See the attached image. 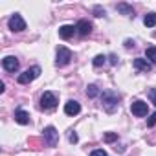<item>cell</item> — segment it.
<instances>
[{"label":"cell","mask_w":156,"mask_h":156,"mask_svg":"<svg viewBox=\"0 0 156 156\" xmlns=\"http://www.w3.org/2000/svg\"><path fill=\"white\" fill-rule=\"evenodd\" d=\"M107 62V57L105 55H96L94 57V66H103Z\"/></svg>","instance_id":"16"},{"label":"cell","mask_w":156,"mask_h":156,"mask_svg":"<svg viewBox=\"0 0 156 156\" xmlns=\"http://www.w3.org/2000/svg\"><path fill=\"white\" fill-rule=\"evenodd\" d=\"M41 107L46 108V110L55 108V107H57V96L51 94V92H44V94L41 96Z\"/></svg>","instance_id":"4"},{"label":"cell","mask_w":156,"mask_h":156,"mask_svg":"<svg viewBox=\"0 0 156 156\" xmlns=\"http://www.w3.org/2000/svg\"><path fill=\"white\" fill-rule=\"evenodd\" d=\"M147 125H149V127H154V125H156V112H154V114L147 119Z\"/></svg>","instance_id":"21"},{"label":"cell","mask_w":156,"mask_h":156,"mask_svg":"<svg viewBox=\"0 0 156 156\" xmlns=\"http://www.w3.org/2000/svg\"><path fill=\"white\" fill-rule=\"evenodd\" d=\"M8 26H9L11 31H24V30H26V22H24V19H22L20 15H17V13L8 20Z\"/></svg>","instance_id":"5"},{"label":"cell","mask_w":156,"mask_h":156,"mask_svg":"<svg viewBox=\"0 0 156 156\" xmlns=\"http://www.w3.org/2000/svg\"><path fill=\"white\" fill-rule=\"evenodd\" d=\"M134 68H138L140 72H151V62L143 57H138L134 59Z\"/></svg>","instance_id":"12"},{"label":"cell","mask_w":156,"mask_h":156,"mask_svg":"<svg viewBox=\"0 0 156 156\" xmlns=\"http://www.w3.org/2000/svg\"><path fill=\"white\" fill-rule=\"evenodd\" d=\"M79 112H81V105L77 103V101H73V99L64 105V114L66 116H77Z\"/></svg>","instance_id":"9"},{"label":"cell","mask_w":156,"mask_h":156,"mask_svg":"<svg viewBox=\"0 0 156 156\" xmlns=\"http://www.w3.org/2000/svg\"><path fill=\"white\" fill-rule=\"evenodd\" d=\"M103 107H105L107 112H114L118 108V96L114 92H110V90L105 92L103 94Z\"/></svg>","instance_id":"2"},{"label":"cell","mask_w":156,"mask_h":156,"mask_svg":"<svg viewBox=\"0 0 156 156\" xmlns=\"http://www.w3.org/2000/svg\"><path fill=\"white\" fill-rule=\"evenodd\" d=\"M87 94H88V98H96V96L99 94V90H98L96 85H90V87L87 88Z\"/></svg>","instance_id":"17"},{"label":"cell","mask_w":156,"mask_h":156,"mask_svg":"<svg viewBox=\"0 0 156 156\" xmlns=\"http://www.w3.org/2000/svg\"><path fill=\"white\" fill-rule=\"evenodd\" d=\"M94 11H96V17H103V15H105V9H101L99 6H98V8H96Z\"/></svg>","instance_id":"23"},{"label":"cell","mask_w":156,"mask_h":156,"mask_svg":"<svg viewBox=\"0 0 156 156\" xmlns=\"http://www.w3.org/2000/svg\"><path fill=\"white\" fill-rule=\"evenodd\" d=\"M145 55H147V59L151 62H156V46H149L147 51H145Z\"/></svg>","instance_id":"15"},{"label":"cell","mask_w":156,"mask_h":156,"mask_svg":"<svg viewBox=\"0 0 156 156\" xmlns=\"http://www.w3.org/2000/svg\"><path fill=\"white\" fill-rule=\"evenodd\" d=\"M143 24H145L147 28L156 26V13H147V15H145V19H143Z\"/></svg>","instance_id":"14"},{"label":"cell","mask_w":156,"mask_h":156,"mask_svg":"<svg viewBox=\"0 0 156 156\" xmlns=\"http://www.w3.org/2000/svg\"><path fill=\"white\" fill-rule=\"evenodd\" d=\"M149 98H151V103L156 105V88H151L149 90Z\"/></svg>","instance_id":"19"},{"label":"cell","mask_w":156,"mask_h":156,"mask_svg":"<svg viewBox=\"0 0 156 156\" xmlns=\"http://www.w3.org/2000/svg\"><path fill=\"white\" fill-rule=\"evenodd\" d=\"M68 140H70L72 143H75V141H77V134H75V132H72V134L68 136Z\"/></svg>","instance_id":"24"},{"label":"cell","mask_w":156,"mask_h":156,"mask_svg":"<svg viewBox=\"0 0 156 156\" xmlns=\"http://www.w3.org/2000/svg\"><path fill=\"white\" fill-rule=\"evenodd\" d=\"M72 51L68 50V48H64V46H59L57 48V61H55V64L57 66H66L70 61H72Z\"/></svg>","instance_id":"3"},{"label":"cell","mask_w":156,"mask_h":156,"mask_svg":"<svg viewBox=\"0 0 156 156\" xmlns=\"http://www.w3.org/2000/svg\"><path fill=\"white\" fill-rule=\"evenodd\" d=\"M110 62H112V64H116V62H118V61H116V55H110Z\"/></svg>","instance_id":"25"},{"label":"cell","mask_w":156,"mask_h":156,"mask_svg":"<svg viewBox=\"0 0 156 156\" xmlns=\"http://www.w3.org/2000/svg\"><path fill=\"white\" fill-rule=\"evenodd\" d=\"M118 9H119V11H123V13H127V15H134V9H132V8H129V6H125V4H119V6H118Z\"/></svg>","instance_id":"18"},{"label":"cell","mask_w":156,"mask_h":156,"mask_svg":"<svg viewBox=\"0 0 156 156\" xmlns=\"http://www.w3.org/2000/svg\"><path fill=\"white\" fill-rule=\"evenodd\" d=\"M75 31H77L75 26H72V24H64V26L59 28V37H61V39H70V37H73Z\"/></svg>","instance_id":"10"},{"label":"cell","mask_w":156,"mask_h":156,"mask_svg":"<svg viewBox=\"0 0 156 156\" xmlns=\"http://www.w3.org/2000/svg\"><path fill=\"white\" fill-rule=\"evenodd\" d=\"M118 138V134H112V132H107L105 134V141H114Z\"/></svg>","instance_id":"20"},{"label":"cell","mask_w":156,"mask_h":156,"mask_svg":"<svg viewBox=\"0 0 156 156\" xmlns=\"http://www.w3.org/2000/svg\"><path fill=\"white\" fill-rule=\"evenodd\" d=\"M2 66H4V70H8V72H17V70H19V61H17L13 55H8V57L2 59Z\"/></svg>","instance_id":"8"},{"label":"cell","mask_w":156,"mask_h":156,"mask_svg":"<svg viewBox=\"0 0 156 156\" xmlns=\"http://www.w3.org/2000/svg\"><path fill=\"white\" fill-rule=\"evenodd\" d=\"M15 121L20 123V125H28V123H30V114H28L26 110L19 108V110H15Z\"/></svg>","instance_id":"13"},{"label":"cell","mask_w":156,"mask_h":156,"mask_svg":"<svg viewBox=\"0 0 156 156\" xmlns=\"http://www.w3.org/2000/svg\"><path fill=\"white\" fill-rule=\"evenodd\" d=\"M130 110H132L134 116L141 118V116H147V110H149V108H147V103H145V101H140V99H138V101H134V103L130 105Z\"/></svg>","instance_id":"7"},{"label":"cell","mask_w":156,"mask_h":156,"mask_svg":"<svg viewBox=\"0 0 156 156\" xmlns=\"http://www.w3.org/2000/svg\"><path fill=\"white\" fill-rule=\"evenodd\" d=\"M75 28H77V33H79V35H83V37L90 35V31H92V24H90L88 20H79Z\"/></svg>","instance_id":"11"},{"label":"cell","mask_w":156,"mask_h":156,"mask_svg":"<svg viewBox=\"0 0 156 156\" xmlns=\"http://www.w3.org/2000/svg\"><path fill=\"white\" fill-rule=\"evenodd\" d=\"M39 75H41V68H39V66H33V68L26 70L24 73H20V75L17 77V81H19L20 85H28V83H31L33 79H37Z\"/></svg>","instance_id":"1"},{"label":"cell","mask_w":156,"mask_h":156,"mask_svg":"<svg viewBox=\"0 0 156 156\" xmlns=\"http://www.w3.org/2000/svg\"><path fill=\"white\" fill-rule=\"evenodd\" d=\"M90 156H108V154H107V152H105L103 149H98V151H94V152H92Z\"/></svg>","instance_id":"22"},{"label":"cell","mask_w":156,"mask_h":156,"mask_svg":"<svg viewBox=\"0 0 156 156\" xmlns=\"http://www.w3.org/2000/svg\"><path fill=\"white\" fill-rule=\"evenodd\" d=\"M44 138H46V143L50 147H55L57 141H59V132L55 130V127H46L44 129Z\"/></svg>","instance_id":"6"}]
</instances>
